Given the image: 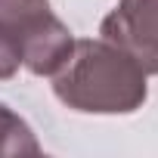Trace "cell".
<instances>
[{"mask_svg": "<svg viewBox=\"0 0 158 158\" xmlns=\"http://www.w3.org/2000/svg\"><path fill=\"white\" fill-rule=\"evenodd\" d=\"M0 34L37 77H53L74 47L68 25L53 13L50 0H0Z\"/></svg>", "mask_w": 158, "mask_h": 158, "instance_id": "cell-2", "label": "cell"}, {"mask_svg": "<svg viewBox=\"0 0 158 158\" xmlns=\"http://www.w3.org/2000/svg\"><path fill=\"white\" fill-rule=\"evenodd\" d=\"M25 158L40 155V143L25 118H19L10 106L0 102V158Z\"/></svg>", "mask_w": 158, "mask_h": 158, "instance_id": "cell-4", "label": "cell"}, {"mask_svg": "<svg viewBox=\"0 0 158 158\" xmlns=\"http://www.w3.org/2000/svg\"><path fill=\"white\" fill-rule=\"evenodd\" d=\"M53 93L62 106L84 115H130L149 96L146 71L106 37L74 40L68 59L53 74Z\"/></svg>", "mask_w": 158, "mask_h": 158, "instance_id": "cell-1", "label": "cell"}, {"mask_svg": "<svg viewBox=\"0 0 158 158\" xmlns=\"http://www.w3.org/2000/svg\"><path fill=\"white\" fill-rule=\"evenodd\" d=\"M19 65H22V59H19L16 47L0 34V81H10V77L19 71Z\"/></svg>", "mask_w": 158, "mask_h": 158, "instance_id": "cell-5", "label": "cell"}, {"mask_svg": "<svg viewBox=\"0 0 158 158\" xmlns=\"http://www.w3.org/2000/svg\"><path fill=\"white\" fill-rule=\"evenodd\" d=\"M99 34L121 47L146 74H158V0H118Z\"/></svg>", "mask_w": 158, "mask_h": 158, "instance_id": "cell-3", "label": "cell"}]
</instances>
